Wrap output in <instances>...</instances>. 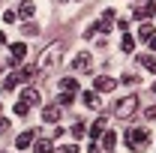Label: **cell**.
<instances>
[{"mask_svg": "<svg viewBox=\"0 0 156 153\" xmlns=\"http://www.w3.org/2000/svg\"><path fill=\"white\" fill-rule=\"evenodd\" d=\"M135 108H138V96H123L114 105V114L120 117V120H129V117L135 114Z\"/></svg>", "mask_w": 156, "mask_h": 153, "instance_id": "6da1fadb", "label": "cell"}, {"mask_svg": "<svg viewBox=\"0 0 156 153\" xmlns=\"http://www.w3.org/2000/svg\"><path fill=\"white\" fill-rule=\"evenodd\" d=\"M60 63V42H54L42 57H39V69H51V66H57Z\"/></svg>", "mask_w": 156, "mask_h": 153, "instance_id": "7a4b0ae2", "label": "cell"}, {"mask_svg": "<svg viewBox=\"0 0 156 153\" xmlns=\"http://www.w3.org/2000/svg\"><path fill=\"white\" fill-rule=\"evenodd\" d=\"M144 141H147V129H144V126H132V129L126 132V144H129L132 150H138Z\"/></svg>", "mask_w": 156, "mask_h": 153, "instance_id": "3957f363", "label": "cell"}, {"mask_svg": "<svg viewBox=\"0 0 156 153\" xmlns=\"http://www.w3.org/2000/svg\"><path fill=\"white\" fill-rule=\"evenodd\" d=\"M114 87H117V78H111V75H96V81H93L96 93H111Z\"/></svg>", "mask_w": 156, "mask_h": 153, "instance_id": "277c9868", "label": "cell"}, {"mask_svg": "<svg viewBox=\"0 0 156 153\" xmlns=\"http://www.w3.org/2000/svg\"><path fill=\"white\" fill-rule=\"evenodd\" d=\"M24 57H27V45H24V42H12V45H9V63L18 66Z\"/></svg>", "mask_w": 156, "mask_h": 153, "instance_id": "5b68a950", "label": "cell"}, {"mask_svg": "<svg viewBox=\"0 0 156 153\" xmlns=\"http://www.w3.org/2000/svg\"><path fill=\"white\" fill-rule=\"evenodd\" d=\"M111 27H114V9H105V12H102V18H99V24H93V30L108 33Z\"/></svg>", "mask_w": 156, "mask_h": 153, "instance_id": "8992f818", "label": "cell"}, {"mask_svg": "<svg viewBox=\"0 0 156 153\" xmlns=\"http://www.w3.org/2000/svg\"><path fill=\"white\" fill-rule=\"evenodd\" d=\"M33 15H36V3H33V0H21V6H18V18L30 21Z\"/></svg>", "mask_w": 156, "mask_h": 153, "instance_id": "52a82bcc", "label": "cell"}, {"mask_svg": "<svg viewBox=\"0 0 156 153\" xmlns=\"http://www.w3.org/2000/svg\"><path fill=\"white\" fill-rule=\"evenodd\" d=\"M33 141H36V132H33V129H27V132H21L18 138H15V147H18V150H24V147H30Z\"/></svg>", "mask_w": 156, "mask_h": 153, "instance_id": "ba28073f", "label": "cell"}, {"mask_svg": "<svg viewBox=\"0 0 156 153\" xmlns=\"http://www.w3.org/2000/svg\"><path fill=\"white\" fill-rule=\"evenodd\" d=\"M72 69H75V72H84V69H90V54H87V51L75 54V60H72Z\"/></svg>", "mask_w": 156, "mask_h": 153, "instance_id": "9c48e42d", "label": "cell"}, {"mask_svg": "<svg viewBox=\"0 0 156 153\" xmlns=\"http://www.w3.org/2000/svg\"><path fill=\"white\" fill-rule=\"evenodd\" d=\"M15 78H18L21 84H30V81L36 78V66H21L18 72H15Z\"/></svg>", "mask_w": 156, "mask_h": 153, "instance_id": "30bf717a", "label": "cell"}, {"mask_svg": "<svg viewBox=\"0 0 156 153\" xmlns=\"http://www.w3.org/2000/svg\"><path fill=\"white\" fill-rule=\"evenodd\" d=\"M81 99H84V105H87V108H102V99H99L96 90H84Z\"/></svg>", "mask_w": 156, "mask_h": 153, "instance_id": "8fae6325", "label": "cell"}, {"mask_svg": "<svg viewBox=\"0 0 156 153\" xmlns=\"http://www.w3.org/2000/svg\"><path fill=\"white\" fill-rule=\"evenodd\" d=\"M42 120L45 123H57L60 120V105H45L42 108Z\"/></svg>", "mask_w": 156, "mask_h": 153, "instance_id": "7c38bea8", "label": "cell"}, {"mask_svg": "<svg viewBox=\"0 0 156 153\" xmlns=\"http://www.w3.org/2000/svg\"><path fill=\"white\" fill-rule=\"evenodd\" d=\"M105 123H108L105 117H99V120H93V123H90V138H99V135L105 132Z\"/></svg>", "mask_w": 156, "mask_h": 153, "instance_id": "4fadbf2b", "label": "cell"}, {"mask_svg": "<svg viewBox=\"0 0 156 153\" xmlns=\"http://www.w3.org/2000/svg\"><path fill=\"white\" fill-rule=\"evenodd\" d=\"M54 147H51V141L48 138H36L33 141V153H51Z\"/></svg>", "mask_w": 156, "mask_h": 153, "instance_id": "5bb4252c", "label": "cell"}, {"mask_svg": "<svg viewBox=\"0 0 156 153\" xmlns=\"http://www.w3.org/2000/svg\"><path fill=\"white\" fill-rule=\"evenodd\" d=\"M156 9H153V3H147V6H138L135 9V18H141V21H147L150 15H153Z\"/></svg>", "mask_w": 156, "mask_h": 153, "instance_id": "9a60e30c", "label": "cell"}, {"mask_svg": "<svg viewBox=\"0 0 156 153\" xmlns=\"http://www.w3.org/2000/svg\"><path fill=\"white\" fill-rule=\"evenodd\" d=\"M21 102H27V105H36V102H39V93L33 90V87H27V90L21 93Z\"/></svg>", "mask_w": 156, "mask_h": 153, "instance_id": "2e32d148", "label": "cell"}, {"mask_svg": "<svg viewBox=\"0 0 156 153\" xmlns=\"http://www.w3.org/2000/svg\"><path fill=\"white\" fill-rule=\"evenodd\" d=\"M60 90H63V93H75L78 81H75V78H63V81H60Z\"/></svg>", "mask_w": 156, "mask_h": 153, "instance_id": "e0dca14e", "label": "cell"}, {"mask_svg": "<svg viewBox=\"0 0 156 153\" xmlns=\"http://www.w3.org/2000/svg\"><path fill=\"white\" fill-rule=\"evenodd\" d=\"M114 144H117L114 132H102V147H105V150H114Z\"/></svg>", "mask_w": 156, "mask_h": 153, "instance_id": "ac0fdd59", "label": "cell"}, {"mask_svg": "<svg viewBox=\"0 0 156 153\" xmlns=\"http://www.w3.org/2000/svg\"><path fill=\"white\" fill-rule=\"evenodd\" d=\"M120 48H123V51H135V39L129 36V33H123V39H120Z\"/></svg>", "mask_w": 156, "mask_h": 153, "instance_id": "d6986e66", "label": "cell"}, {"mask_svg": "<svg viewBox=\"0 0 156 153\" xmlns=\"http://www.w3.org/2000/svg\"><path fill=\"white\" fill-rule=\"evenodd\" d=\"M138 36H141V39H153V24H147V21H144V24L138 27Z\"/></svg>", "mask_w": 156, "mask_h": 153, "instance_id": "ffe728a7", "label": "cell"}, {"mask_svg": "<svg viewBox=\"0 0 156 153\" xmlns=\"http://www.w3.org/2000/svg\"><path fill=\"white\" fill-rule=\"evenodd\" d=\"M141 63H144V69L156 72V57H153V54H141Z\"/></svg>", "mask_w": 156, "mask_h": 153, "instance_id": "44dd1931", "label": "cell"}, {"mask_svg": "<svg viewBox=\"0 0 156 153\" xmlns=\"http://www.w3.org/2000/svg\"><path fill=\"white\" fill-rule=\"evenodd\" d=\"M21 30H24V36H36V33H39V27L33 24V21H27V24H24Z\"/></svg>", "mask_w": 156, "mask_h": 153, "instance_id": "7402d4cb", "label": "cell"}, {"mask_svg": "<svg viewBox=\"0 0 156 153\" xmlns=\"http://www.w3.org/2000/svg\"><path fill=\"white\" fill-rule=\"evenodd\" d=\"M27 111H30V105H27V102H21V99H18V102H15V114H18V117H24Z\"/></svg>", "mask_w": 156, "mask_h": 153, "instance_id": "603a6c76", "label": "cell"}, {"mask_svg": "<svg viewBox=\"0 0 156 153\" xmlns=\"http://www.w3.org/2000/svg\"><path fill=\"white\" fill-rule=\"evenodd\" d=\"M72 135H75V138H84V135H87L84 123H75V126H72Z\"/></svg>", "mask_w": 156, "mask_h": 153, "instance_id": "cb8c5ba5", "label": "cell"}, {"mask_svg": "<svg viewBox=\"0 0 156 153\" xmlns=\"http://www.w3.org/2000/svg\"><path fill=\"white\" fill-rule=\"evenodd\" d=\"M15 84H18V78H15V72H12V75H9L6 81H3V90H12Z\"/></svg>", "mask_w": 156, "mask_h": 153, "instance_id": "d4e9b609", "label": "cell"}, {"mask_svg": "<svg viewBox=\"0 0 156 153\" xmlns=\"http://www.w3.org/2000/svg\"><path fill=\"white\" fill-rule=\"evenodd\" d=\"M69 102H72V93H60V99H57V105H60V108H66Z\"/></svg>", "mask_w": 156, "mask_h": 153, "instance_id": "484cf974", "label": "cell"}, {"mask_svg": "<svg viewBox=\"0 0 156 153\" xmlns=\"http://www.w3.org/2000/svg\"><path fill=\"white\" fill-rule=\"evenodd\" d=\"M15 18H18V12H12V9L3 12V21H6V24H15Z\"/></svg>", "mask_w": 156, "mask_h": 153, "instance_id": "4316f807", "label": "cell"}, {"mask_svg": "<svg viewBox=\"0 0 156 153\" xmlns=\"http://www.w3.org/2000/svg\"><path fill=\"white\" fill-rule=\"evenodd\" d=\"M60 153H78V147H72V144H69V147H60Z\"/></svg>", "mask_w": 156, "mask_h": 153, "instance_id": "83f0119b", "label": "cell"}, {"mask_svg": "<svg viewBox=\"0 0 156 153\" xmlns=\"http://www.w3.org/2000/svg\"><path fill=\"white\" fill-rule=\"evenodd\" d=\"M147 117H150V120H156V108H147Z\"/></svg>", "mask_w": 156, "mask_h": 153, "instance_id": "f1b7e54d", "label": "cell"}, {"mask_svg": "<svg viewBox=\"0 0 156 153\" xmlns=\"http://www.w3.org/2000/svg\"><path fill=\"white\" fill-rule=\"evenodd\" d=\"M87 153H102V150H99L96 144H90V147H87Z\"/></svg>", "mask_w": 156, "mask_h": 153, "instance_id": "f546056e", "label": "cell"}, {"mask_svg": "<svg viewBox=\"0 0 156 153\" xmlns=\"http://www.w3.org/2000/svg\"><path fill=\"white\" fill-rule=\"evenodd\" d=\"M6 126H9V123H6V120H3V117H0V132H3V129H6Z\"/></svg>", "mask_w": 156, "mask_h": 153, "instance_id": "4dcf8cb0", "label": "cell"}, {"mask_svg": "<svg viewBox=\"0 0 156 153\" xmlns=\"http://www.w3.org/2000/svg\"><path fill=\"white\" fill-rule=\"evenodd\" d=\"M150 48H153V51H156V36H153V39H150Z\"/></svg>", "mask_w": 156, "mask_h": 153, "instance_id": "1f68e13d", "label": "cell"}, {"mask_svg": "<svg viewBox=\"0 0 156 153\" xmlns=\"http://www.w3.org/2000/svg\"><path fill=\"white\" fill-rule=\"evenodd\" d=\"M153 90H156V84H153Z\"/></svg>", "mask_w": 156, "mask_h": 153, "instance_id": "d6a6232c", "label": "cell"}]
</instances>
